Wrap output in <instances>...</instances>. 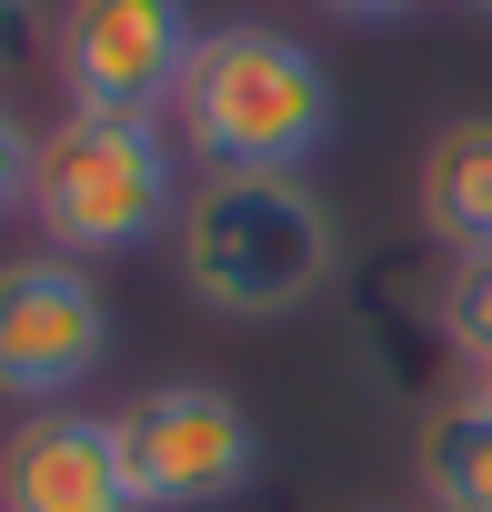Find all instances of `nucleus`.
I'll return each instance as SVG.
<instances>
[{
	"label": "nucleus",
	"instance_id": "nucleus-1",
	"mask_svg": "<svg viewBox=\"0 0 492 512\" xmlns=\"http://www.w3.org/2000/svg\"><path fill=\"white\" fill-rule=\"evenodd\" d=\"M171 262L221 322H292L322 302L342 231L302 171H201L171 221Z\"/></svg>",
	"mask_w": 492,
	"mask_h": 512
},
{
	"label": "nucleus",
	"instance_id": "nucleus-2",
	"mask_svg": "<svg viewBox=\"0 0 492 512\" xmlns=\"http://www.w3.org/2000/svg\"><path fill=\"white\" fill-rule=\"evenodd\" d=\"M201 171H302L332 141V71L272 21H211L191 51V81L171 101Z\"/></svg>",
	"mask_w": 492,
	"mask_h": 512
},
{
	"label": "nucleus",
	"instance_id": "nucleus-3",
	"mask_svg": "<svg viewBox=\"0 0 492 512\" xmlns=\"http://www.w3.org/2000/svg\"><path fill=\"white\" fill-rule=\"evenodd\" d=\"M191 181H181V141L161 121H51L41 131V171H31V221L61 262H121V251L161 241L181 221Z\"/></svg>",
	"mask_w": 492,
	"mask_h": 512
},
{
	"label": "nucleus",
	"instance_id": "nucleus-4",
	"mask_svg": "<svg viewBox=\"0 0 492 512\" xmlns=\"http://www.w3.org/2000/svg\"><path fill=\"white\" fill-rule=\"evenodd\" d=\"M191 0H71L51 21V81L91 121H161L191 81Z\"/></svg>",
	"mask_w": 492,
	"mask_h": 512
},
{
	"label": "nucleus",
	"instance_id": "nucleus-5",
	"mask_svg": "<svg viewBox=\"0 0 492 512\" xmlns=\"http://www.w3.org/2000/svg\"><path fill=\"white\" fill-rule=\"evenodd\" d=\"M121 442H131L141 512H221L262 472V432L221 382H141L121 402Z\"/></svg>",
	"mask_w": 492,
	"mask_h": 512
},
{
	"label": "nucleus",
	"instance_id": "nucleus-6",
	"mask_svg": "<svg viewBox=\"0 0 492 512\" xmlns=\"http://www.w3.org/2000/svg\"><path fill=\"white\" fill-rule=\"evenodd\" d=\"M101 362H111V302L81 262L61 251L0 262V402L61 412Z\"/></svg>",
	"mask_w": 492,
	"mask_h": 512
},
{
	"label": "nucleus",
	"instance_id": "nucleus-7",
	"mask_svg": "<svg viewBox=\"0 0 492 512\" xmlns=\"http://www.w3.org/2000/svg\"><path fill=\"white\" fill-rule=\"evenodd\" d=\"M0 512H141L121 412H31L0 442Z\"/></svg>",
	"mask_w": 492,
	"mask_h": 512
},
{
	"label": "nucleus",
	"instance_id": "nucleus-8",
	"mask_svg": "<svg viewBox=\"0 0 492 512\" xmlns=\"http://www.w3.org/2000/svg\"><path fill=\"white\" fill-rule=\"evenodd\" d=\"M422 221L452 262L492 251V111H462L422 141Z\"/></svg>",
	"mask_w": 492,
	"mask_h": 512
},
{
	"label": "nucleus",
	"instance_id": "nucleus-9",
	"mask_svg": "<svg viewBox=\"0 0 492 512\" xmlns=\"http://www.w3.org/2000/svg\"><path fill=\"white\" fill-rule=\"evenodd\" d=\"M412 472H422V502H432V512H492V402H482L472 382L422 412Z\"/></svg>",
	"mask_w": 492,
	"mask_h": 512
},
{
	"label": "nucleus",
	"instance_id": "nucleus-10",
	"mask_svg": "<svg viewBox=\"0 0 492 512\" xmlns=\"http://www.w3.org/2000/svg\"><path fill=\"white\" fill-rule=\"evenodd\" d=\"M432 322H442V342L462 352V372H482V362H492V251H472V262H452V272H442Z\"/></svg>",
	"mask_w": 492,
	"mask_h": 512
},
{
	"label": "nucleus",
	"instance_id": "nucleus-11",
	"mask_svg": "<svg viewBox=\"0 0 492 512\" xmlns=\"http://www.w3.org/2000/svg\"><path fill=\"white\" fill-rule=\"evenodd\" d=\"M31 171H41V131L0 101V221H21L31 211Z\"/></svg>",
	"mask_w": 492,
	"mask_h": 512
},
{
	"label": "nucleus",
	"instance_id": "nucleus-12",
	"mask_svg": "<svg viewBox=\"0 0 492 512\" xmlns=\"http://www.w3.org/2000/svg\"><path fill=\"white\" fill-rule=\"evenodd\" d=\"M51 21H61V11H41V0H0V81L51 41Z\"/></svg>",
	"mask_w": 492,
	"mask_h": 512
},
{
	"label": "nucleus",
	"instance_id": "nucleus-13",
	"mask_svg": "<svg viewBox=\"0 0 492 512\" xmlns=\"http://www.w3.org/2000/svg\"><path fill=\"white\" fill-rule=\"evenodd\" d=\"M312 11H332V21H402V11H422V0H312Z\"/></svg>",
	"mask_w": 492,
	"mask_h": 512
},
{
	"label": "nucleus",
	"instance_id": "nucleus-14",
	"mask_svg": "<svg viewBox=\"0 0 492 512\" xmlns=\"http://www.w3.org/2000/svg\"><path fill=\"white\" fill-rule=\"evenodd\" d=\"M472 392H482V402H492V362H482V372H472Z\"/></svg>",
	"mask_w": 492,
	"mask_h": 512
},
{
	"label": "nucleus",
	"instance_id": "nucleus-15",
	"mask_svg": "<svg viewBox=\"0 0 492 512\" xmlns=\"http://www.w3.org/2000/svg\"><path fill=\"white\" fill-rule=\"evenodd\" d=\"M472 11H492V0H472Z\"/></svg>",
	"mask_w": 492,
	"mask_h": 512
}]
</instances>
